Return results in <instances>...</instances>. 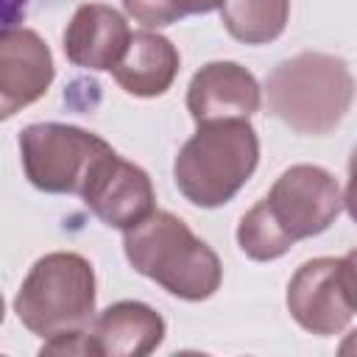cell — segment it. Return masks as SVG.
Segmentation results:
<instances>
[{"label": "cell", "instance_id": "19", "mask_svg": "<svg viewBox=\"0 0 357 357\" xmlns=\"http://www.w3.org/2000/svg\"><path fill=\"white\" fill-rule=\"evenodd\" d=\"M337 354L340 357H357V329L343 337V343L337 346Z\"/></svg>", "mask_w": 357, "mask_h": 357}, {"label": "cell", "instance_id": "10", "mask_svg": "<svg viewBox=\"0 0 357 357\" xmlns=\"http://www.w3.org/2000/svg\"><path fill=\"white\" fill-rule=\"evenodd\" d=\"M262 89L257 78L237 61L204 64L187 86V112L195 123L248 120L259 112Z\"/></svg>", "mask_w": 357, "mask_h": 357}, {"label": "cell", "instance_id": "1", "mask_svg": "<svg viewBox=\"0 0 357 357\" xmlns=\"http://www.w3.org/2000/svg\"><path fill=\"white\" fill-rule=\"evenodd\" d=\"M340 209L343 192L326 167L293 165L240 218L237 245L254 262H273L298 240L326 231Z\"/></svg>", "mask_w": 357, "mask_h": 357}, {"label": "cell", "instance_id": "17", "mask_svg": "<svg viewBox=\"0 0 357 357\" xmlns=\"http://www.w3.org/2000/svg\"><path fill=\"white\" fill-rule=\"evenodd\" d=\"M343 206L351 215V220L357 223V145L349 156V181H346V192H343Z\"/></svg>", "mask_w": 357, "mask_h": 357}, {"label": "cell", "instance_id": "14", "mask_svg": "<svg viewBox=\"0 0 357 357\" xmlns=\"http://www.w3.org/2000/svg\"><path fill=\"white\" fill-rule=\"evenodd\" d=\"M290 0H223L220 22L243 45H268L287 28Z\"/></svg>", "mask_w": 357, "mask_h": 357}, {"label": "cell", "instance_id": "8", "mask_svg": "<svg viewBox=\"0 0 357 357\" xmlns=\"http://www.w3.org/2000/svg\"><path fill=\"white\" fill-rule=\"evenodd\" d=\"M287 312L310 335H340L354 310L343 293L335 257H315L296 268L287 282Z\"/></svg>", "mask_w": 357, "mask_h": 357}, {"label": "cell", "instance_id": "16", "mask_svg": "<svg viewBox=\"0 0 357 357\" xmlns=\"http://www.w3.org/2000/svg\"><path fill=\"white\" fill-rule=\"evenodd\" d=\"M337 276H340V284H343V293L351 310L357 312V245L337 259Z\"/></svg>", "mask_w": 357, "mask_h": 357}, {"label": "cell", "instance_id": "4", "mask_svg": "<svg viewBox=\"0 0 357 357\" xmlns=\"http://www.w3.org/2000/svg\"><path fill=\"white\" fill-rule=\"evenodd\" d=\"M259 165V137L248 120L198 123V131L178 148L173 181L201 209L229 204Z\"/></svg>", "mask_w": 357, "mask_h": 357}, {"label": "cell", "instance_id": "5", "mask_svg": "<svg viewBox=\"0 0 357 357\" xmlns=\"http://www.w3.org/2000/svg\"><path fill=\"white\" fill-rule=\"evenodd\" d=\"M95 271L75 251H50L39 257L14 296L20 324L47 340L64 332H84L95 321Z\"/></svg>", "mask_w": 357, "mask_h": 357}, {"label": "cell", "instance_id": "13", "mask_svg": "<svg viewBox=\"0 0 357 357\" xmlns=\"http://www.w3.org/2000/svg\"><path fill=\"white\" fill-rule=\"evenodd\" d=\"M181 67L176 45L156 31H134L126 56L112 70L123 92L134 98H159L165 95Z\"/></svg>", "mask_w": 357, "mask_h": 357}, {"label": "cell", "instance_id": "6", "mask_svg": "<svg viewBox=\"0 0 357 357\" xmlns=\"http://www.w3.org/2000/svg\"><path fill=\"white\" fill-rule=\"evenodd\" d=\"M112 151L103 137L67 123H31L20 131L25 178L50 195H81L92 167Z\"/></svg>", "mask_w": 357, "mask_h": 357}, {"label": "cell", "instance_id": "7", "mask_svg": "<svg viewBox=\"0 0 357 357\" xmlns=\"http://www.w3.org/2000/svg\"><path fill=\"white\" fill-rule=\"evenodd\" d=\"M78 198L100 223L120 231L139 226L148 215L156 212V192L151 176L139 165L117 156L114 151L92 167Z\"/></svg>", "mask_w": 357, "mask_h": 357}, {"label": "cell", "instance_id": "15", "mask_svg": "<svg viewBox=\"0 0 357 357\" xmlns=\"http://www.w3.org/2000/svg\"><path fill=\"white\" fill-rule=\"evenodd\" d=\"M123 8L145 28H165L181 20V14L173 8L170 0H123Z\"/></svg>", "mask_w": 357, "mask_h": 357}, {"label": "cell", "instance_id": "12", "mask_svg": "<svg viewBox=\"0 0 357 357\" xmlns=\"http://www.w3.org/2000/svg\"><path fill=\"white\" fill-rule=\"evenodd\" d=\"M86 332L95 357H145L165 340V318L151 304L117 301Z\"/></svg>", "mask_w": 357, "mask_h": 357}, {"label": "cell", "instance_id": "9", "mask_svg": "<svg viewBox=\"0 0 357 357\" xmlns=\"http://www.w3.org/2000/svg\"><path fill=\"white\" fill-rule=\"evenodd\" d=\"M56 64L45 39L33 28L6 25L0 36V117L36 103L53 84Z\"/></svg>", "mask_w": 357, "mask_h": 357}, {"label": "cell", "instance_id": "2", "mask_svg": "<svg viewBox=\"0 0 357 357\" xmlns=\"http://www.w3.org/2000/svg\"><path fill=\"white\" fill-rule=\"evenodd\" d=\"M268 112L301 137H324L351 109L357 84L349 64L332 53L304 50L279 61L265 78Z\"/></svg>", "mask_w": 357, "mask_h": 357}, {"label": "cell", "instance_id": "18", "mask_svg": "<svg viewBox=\"0 0 357 357\" xmlns=\"http://www.w3.org/2000/svg\"><path fill=\"white\" fill-rule=\"evenodd\" d=\"M173 3V8L181 14V20L184 17H190V14H209V11H215V8H220V3L223 0H170Z\"/></svg>", "mask_w": 357, "mask_h": 357}, {"label": "cell", "instance_id": "11", "mask_svg": "<svg viewBox=\"0 0 357 357\" xmlns=\"http://www.w3.org/2000/svg\"><path fill=\"white\" fill-rule=\"evenodd\" d=\"M131 28L126 17L106 3H84L64 28L61 47L70 64L81 70H114L128 50Z\"/></svg>", "mask_w": 357, "mask_h": 357}, {"label": "cell", "instance_id": "20", "mask_svg": "<svg viewBox=\"0 0 357 357\" xmlns=\"http://www.w3.org/2000/svg\"><path fill=\"white\" fill-rule=\"evenodd\" d=\"M28 0H6V25H14V11L25 6Z\"/></svg>", "mask_w": 357, "mask_h": 357}, {"label": "cell", "instance_id": "3", "mask_svg": "<svg viewBox=\"0 0 357 357\" xmlns=\"http://www.w3.org/2000/svg\"><path fill=\"white\" fill-rule=\"evenodd\" d=\"M123 251L137 273L184 301L215 296L223 279L218 254L195 237L178 215L165 209H156L139 226L123 231Z\"/></svg>", "mask_w": 357, "mask_h": 357}]
</instances>
